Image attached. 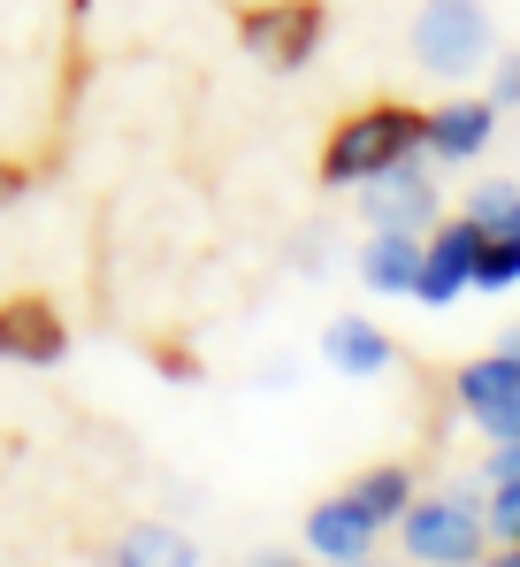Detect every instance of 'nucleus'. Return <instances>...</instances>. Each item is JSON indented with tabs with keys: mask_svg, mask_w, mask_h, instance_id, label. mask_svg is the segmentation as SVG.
<instances>
[{
	"mask_svg": "<svg viewBox=\"0 0 520 567\" xmlns=\"http://www.w3.org/2000/svg\"><path fill=\"white\" fill-rule=\"evenodd\" d=\"M482 483H490L482 522H490L498 545H513V537H520V468H482Z\"/></svg>",
	"mask_w": 520,
	"mask_h": 567,
	"instance_id": "16",
	"label": "nucleus"
},
{
	"mask_svg": "<svg viewBox=\"0 0 520 567\" xmlns=\"http://www.w3.org/2000/svg\"><path fill=\"white\" fill-rule=\"evenodd\" d=\"M451 399H459V414H467L490 445L520 437V361H506L498 346H490L482 361L451 369Z\"/></svg>",
	"mask_w": 520,
	"mask_h": 567,
	"instance_id": "6",
	"label": "nucleus"
},
{
	"mask_svg": "<svg viewBox=\"0 0 520 567\" xmlns=\"http://www.w3.org/2000/svg\"><path fill=\"white\" fill-rule=\"evenodd\" d=\"M360 215H367V230H429L436 215H444V199H436V162L414 154V162L383 169L375 185H360Z\"/></svg>",
	"mask_w": 520,
	"mask_h": 567,
	"instance_id": "8",
	"label": "nucleus"
},
{
	"mask_svg": "<svg viewBox=\"0 0 520 567\" xmlns=\"http://www.w3.org/2000/svg\"><path fill=\"white\" fill-rule=\"evenodd\" d=\"M0 361H15V369H62L70 361V322L46 291L0 299Z\"/></svg>",
	"mask_w": 520,
	"mask_h": 567,
	"instance_id": "7",
	"label": "nucleus"
},
{
	"mask_svg": "<svg viewBox=\"0 0 520 567\" xmlns=\"http://www.w3.org/2000/svg\"><path fill=\"white\" fill-rule=\"evenodd\" d=\"M459 215H475L482 230H520V185H475Z\"/></svg>",
	"mask_w": 520,
	"mask_h": 567,
	"instance_id": "17",
	"label": "nucleus"
},
{
	"mask_svg": "<svg viewBox=\"0 0 520 567\" xmlns=\"http://www.w3.org/2000/svg\"><path fill=\"white\" fill-rule=\"evenodd\" d=\"M345 491L367 506V514H375V529H398V514L414 506V491H422V483H414V468H406V461H383V468H360Z\"/></svg>",
	"mask_w": 520,
	"mask_h": 567,
	"instance_id": "13",
	"label": "nucleus"
},
{
	"mask_svg": "<svg viewBox=\"0 0 520 567\" xmlns=\"http://www.w3.org/2000/svg\"><path fill=\"white\" fill-rule=\"evenodd\" d=\"M23 192H31V169L23 162H0V207H15Z\"/></svg>",
	"mask_w": 520,
	"mask_h": 567,
	"instance_id": "19",
	"label": "nucleus"
},
{
	"mask_svg": "<svg viewBox=\"0 0 520 567\" xmlns=\"http://www.w3.org/2000/svg\"><path fill=\"white\" fill-rule=\"evenodd\" d=\"M475 254H482V223L475 215H436L422 230V277H414V299L422 307H451L475 291Z\"/></svg>",
	"mask_w": 520,
	"mask_h": 567,
	"instance_id": "5",
	"label": "nucleus"
},
{
	"mask_svg": "<svg viewBox=\"0 0 520 567\" xmlns=\"http://www.w3.org/2000/svg\"><path fill=\"white\" fill-rule=\"evenodd\" d=\"M330 39V8L322 0H246L238 8V47L253 54L260 70L299 78Z\"/></svg>",
	"mask_w": 520,
	"mask_h": 567,
	"instance_id": "3",
	"label": "nucleus"
},
{
	"mask_svg": "<svg viewBox=\"0 0 520 567\" xmlns=\"http://www.w3.org/2000/svg\"><path fill=\"white\" fill-rule=\"evenodd\" d=\"M498 353H506V361H520V322L506 330V338H498Z\"/></svg>",
	"mask_w": 520,
	"mask_h": 567,
	"instance_id": "20",
	"label": "nucleus"
},
{
	"mask_svg": "<svg viewBox=\"0 0 520 567\" xmlns=\"http://www.w3.org/2000/svg\"><path fill=\"white\" fill-rule=\"evenodd\" d=\"M268 567H306V560H268Z\"/></svg>",
	"mask_w": 520,
	"mask_h": 567,
	"instance_id": "21",
	"label": "nucleus"
},
{
	"mask_svg": "<svg viewBox=\"0 0 520 567\" xmlns=\"http://www.w3.org/2000/svg\"><path fill=\"white\" fill-rule=\"evenodd\" d=\"M375 514L352 498V491H330L322 506H306V553L322 567H345V560H367L375 553Z\"/></svg>",
	"mask_w": 520,
	"mask_h": 567,
	"instance_id": "9",
	"label": "nucleus"
},
{
	"mask_svg": "<svg viewBox=\"0 0 520 567\" xmlns=\"http://www.w3.org/2000/svg\"><path fill=\"white\" fill-rule=\"evenodd\" d=\"M490 107H498V115H506V107H520V54H506V62H490Z\"/></svg>",
	"mask_w": 520,
	"mask_h": 567,
	"instance_id": "18",
	"label": "nucleus"
},
{
	"mask_svg": "<svg viewBox=\"0 0 520 567\" xmlns=\"http://www.w3.org/2000/svg\"><path fill=\"white\" fill-rule=\"evenodd\" d=\"M513 545H520V537H513Z\"/></svg>",
	"mask_w": 520,
	"mask_h": 567,
	"instance_id": "23",
	"label": "nucleus"
},
{
	"mask_svg": "<svg viewBox=\"0 0 520 567\" xmlns=\"http://www.w3.org/2000/svg\"><path fill=\"white\" fill-rule=\"evenodd\" d=\"M398 545L414 567H482L490 560V522L475 491H414V506L398 514Z\"/></svg>",
	"mask_w": 520,
	"mask_h": 567,
	"instance_id": "2",
	"label": "nucleus"
},
{
	"mask_svg": "<svg viewBox=\"0 0 520 567\" xmlns=\"http://www.w3.org/2000/svg\"><path fill=\"white\" fill-rule=\"evenodd\" d=\"M322 361H330L337 377L367 383V377H383V369L398 361V346H391L383 322H367V315H337V322L322 330Z\"/></svg>",
	"mask_w": 520,
	"mask_h": 567,
	"instance_id": "12",
	"label": "nucleus"
},
{
	"mask_svg": "<svg viewBox=\"0 0 520 567\" xmlns=\"http://www.w3.org/2000/svg\"><path fill=\"white\" fill-rule=\"evenodd\" d=\"M345 567H367V560H345Z\"/></svg>",
	"mask_w": 520,
	"mask_h": 567,
	"instance_id": "22",
	"label": "nucleus"
},
{
	"mask_svg": "<svg viewBox=\"0 0 520 567\" xmlns=\"http://www.w3.org/2000/svg\"><path fill=\"white\" fill-rule=\"evenodd\" d=\"M490 138H498V107H490L482 93H467V100L429 107V138H422V154L444 162V169H459V162H482Z\"/></svg>",
	"mask_w": 520,
	"mask_h": 567,
	"instance_id": "10",
	"label": "nucleus"
},
{
	"mask_svg": "<svg viewBox=\"0 0 520 567\" xmlns=\"http://www.w3.org/2000/svg\"><path fill=\"white\" fill-rule=\"evenodd\" d=\"M414 62L429 78H475L490 62V8L482 0H422V16H414Z\"/></svg>",
	"mask_w": 520,
	"mask_h": 567,
	"instance_id": "4",
	"label": "nucleus"
},
{
	"mask_svg": "<svg viewBox=\"0 0 520 567\" xmlns=\"http://www.w3.org/2000/svg\"><path fill=\"white\" fill-rule=\"evenodd\" d=\"M422 138H429V107H406V100H367V107L337 115V131L322 138V185H330V192L375 185L383 169L414 162V154H422Z\"/></svg>",
	"mask_w": 520,
	"mask_h": 567,
	"instance_id": "1",
	"label": "nucleus"
},
{
	"mask_svg": "<svg viewBox=\"0 0 520 567\" xmlns=\"http://www.w3.org/2000/svg\"><path fill=\"white\" fill-rule=\"evenodd\" d=\"M115 567H199V545L184 529H169V522H138L115 545Z\"/></svg>",
	"mask_w": 520,
	"mask_h": 567,
	"instance_id": "14",
	"label": "nucleus"
},
{
	"mask_svg": "<svg viewBox=\"0 0 520 567\" xmlns=\"http://www.w3.org/2000/svg\"><path fill=\"white\" fill-rule=\"evenodd\" d=\"M475 291H520V230H482Z\"/></svg>",
	"mask_w": 520,
	"mask_h": 567,
	"instance_id": "15",
	"label": "nucleus"
},
{
	"mask_svg": "<svg viewBox=\"0 0 520 567\" xmlns=\"http://www.w3.org/2000/svg\"><path fill=\"white\" fill-rule=\"evenodd\" d=\"M360 284L375 299H414V277H422V230H367L360 246Z\"/></svg>",
	"mask_w": 520,
	"mask_h": 567,
	"instance_id": "11",
	"label": "nucleus"
}]
</instances>
